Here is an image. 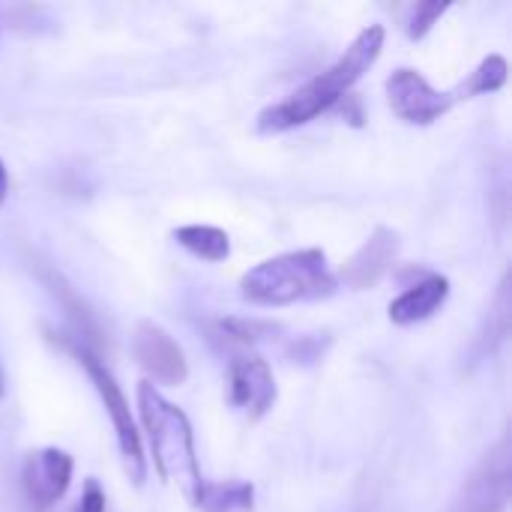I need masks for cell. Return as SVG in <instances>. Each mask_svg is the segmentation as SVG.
Segmentation results:
<instances>
[{
    "label": "cell",
    "mask_w": 512,
    "mask_h": 512,
    "mask_svg": "<svg viewBox=\"0 0 512 512\" xmlns=\"http://www.w3.org/2000/svg\"><path fill=\"white\" fill-rule=\"evenodd\" d=\"M69 483H72V456L69 453H63L57 447H45V450H36L27 456L24 492L39 510L54 507L66 495Z\"/></svg>",
    "instance_id": "obj_9"
},
{
    "label": "cell",
    "mask_w": 512,
    "mask_h": 512,
    "mask_svg": "<svg viewBox=\"0 0 512 512\" xmlns=\"http://www.w3.org/2000/svg\"><path fill=\"white\" fill-rule=\"evenodd\" d=\"M228 399L249 420H261L276 402V381L261 357H240L228 372Z\"/></svg>",
    "instance_id": "obj_8"
},
{
    "label": "cell",
    "mask_w": 512,
    "mask_h": 512,
    "mask_svg": "<svg viewBox=\"0 0 512 512\" xmlns=\"http://www.w3.org/2000/svg\"><path fill=\"white\" fill-rule=\"evenodd\" d=\"M512 483V450L510 435L498 441L492 453L480 462V468L468 477L462 498H459V512H504L510 501Z\"/></svg>",
    "instance_id": "obj_5"
},
{
    "label": "cell",
    "mask_w": 512,
    "mask_h": 512,
    "mask_svg": "<svg viewBox=\"0 0 512 512\" xmlns=\"http://www.w3.org/2000/svg\"><path fill=\"white\" fill-rule=\"evenodd\" d=\"M387 99L405 123L429 126L453 108L456 93L435 90L417 69H396L387 78Z\"/></svg>",
    "instance_id": "obj_6"
},
{
    "label": "cell",
    "mask_w": 512,
    "mask_h": 512,
    "mask_svg": "<svg viewBox=\"0 0 512 512\" xmlns=\"http://www.w3.org/2000/svg\"><path fill=\"white\" fill-rule=\"evenodd\" d=\"M507 84V60L501 57V54H489L480 66H477V72L468 78V84H462V96L468 99V96H477V93H495V90H501Z\"/></svg>",
    "instance_id": "obj_14"
},
{
    "label": "cell",
    "mask_w": 512,
    "mask_h": 512,
    "mask_svg": "<svg viewBox=\"0 0 512 512\" xmlns=\"http://www.w3.org/2000/svg\"><path fill=\"white\" fill-rule=\"evenodd\" d=\"M240 288L255 306H291L330 297L336 279L327 270V255L321 249H300L261 261L240 279Z\"/></svg>",
    "instance_id": "obj_3"
},
{
    "label": "cell",
    "mask_w": 512,
    "mask_h": 512,
    "mask_svg": "<svg viewBox=\"0 0 512 512\" xmlns=\"http://www.w3.org/2000/svg\"><path fill=\"white\" fill-rule=\"evenodd\" d=\"M138 411H141L156 474L165 483L177 486L180 495L195 507L207 480L201 477L189 417L177 405H171L150 381L138 384Z\"/></svg>",
    "instance_id": "obj_2"
},
{
    "label": "cell",
    "mask_w": 512,
    "mask_h": 512,
    "mask_svg": "<svg viewBox=\"0 0 512 512\" xmlns=\"http://www.w3.org/2000/svg\"><path fill=\"white\" fill-rule=\"evenodd\" d=\"M3 393H6V387H3V369H0V399H3Z\"/></svg>",
    "instance_id": "obj_18"
},
{
    "label": "cell",
    "mask_w": 512,
    "mask_h": 512,
    "mask_svg": "<svg viewBox=\"0 0 512 512\" xmlns=\"http://www.w3.org/2000/svg\"><path fill=\"white\" fill-rule=\"evenodd\" d=\"M6 192H9V174H6V165L0 159V204L6 201Z\"/></svg>",
    "instance_id": "obj_17"
},
{
    "label": "cell",
    "mask_w": 512,
    "mask_h": 512,
    "mask_svg": "<svg viewBox=\"0 0 512 512\" xmlns=\"http://www.w3.org/2000/svg\"><path fill=\"white\" fill-rule=\"evenodd\" d=\"M447 294H450V282L444 276H426L423 282L411 285L408 291H402L390 303V321L402 324V327L426 321V318H432L444 306Z\"/></svg>",
    "instance_id": "obj_11"
},
{
    "label": "cell",
    "mask_w": 512,
    "mask_h": 512,
    "mask_svg": "<svg viewBox=\"0 0 512 512\" xmlns=\"http://www.w3.org/2000/svg\"><path fill=\"white\" fill-rule=\"evenodd\" d=\"M132 354L138 360V366L165 387H180L189 378V363L183 348L168 336V330H162L153 321H144L135 327L132 336Z\"/></svg>",
    "instance_id": "obj_7"
},
{
    "label": "cell",
    "mask_w": 512,
    "mask_h": 512,
    "mask_svg": "<svg viewBox=\"0 0 512 512\" xmlns=\"http://www.w3.org/2000/svg\"><path fill=\"white\" fill-rule=\"evenodd\" d=\"M450 9V3H441V0H423V3H414L411 6V15H408V36L411 39H423L432 24Z\"/></svg>",
    "instance_id": "obj_15"
},
{
    "label": "cell",
    "mask_w": 512,
    "mask_h": 512,
    "mask_svg": "<svg viewBox=\"0 0 512 512\" xmlns=\"http://www.w3.org/2000/svg\"><path fill=\"white\" fill-rule=\"evenodd\" d=\"M174 240L189 249L192 255L204 258V261H225L231 255V240L222 228L213 225H183L174 231Z\"/></svg>",
    "instance_id": "obj_13"
},
{
    "label": "cell",
    "mask_w": 512,
    "mask_h": 512,
    "mask_svg": "<svg viewBox=\"0 0 512 512\" xmlns=\"http://www.w3.org/2000/svg\"><path fill=\"white\" fill-rule=\"evenodd\" d=\"M255 501V489L249 483L240 480H228V483H204L201 498L195 504V510L204 512H252Z\"/></svg>",
    "instance_id": "obj_12"
},
{
    "label": "cell",
    "mask_w": 512,
    "mask_h": 512,
    "mask_svg": "<svg viewBox=\"0 0 512 512\" xmlns=\"http://www.w3.org/2000/svg\"><path fill=\"white\" fill-rule=\"evenodd\" d=\"M69 351L78 357V363L87 369L96 393L102 396V405L114 423V435H117V444H120V453H123V465H126V474L135 486L144 483L147 477V459H144V450H141V435L135 429V420H132V411H129V402L120 390V384L114 381V375L108 372V366L90 354L87 348H78V345H69Z\"/></svg>",
    "instance_id": "obj_4"
},
{
    "label": "cell",
    "mask_w": 512,
    "mask_h": 512,
    "mask_svg": "<svg viewBox=\"0 0 512 512\" xmlns=\"http://www.w3.org/2000/svg\"><path fill=\"white\" fill-rule=\"evenodd\" d=\"M384 39H387V33L381 24H369L366 30H360V36L351 42V48L330 69H324L321 75L306 81L285 102L264 108L258 117V129L261 132H288L294 126L315 120L327 108H333L375 66V60L381 57Z\"/></svg>",
    "instance_id": "obj_1"
},
{
    "label": "cell",
    "mask_w": 512,
    "mask_h": 512,
    "mask_svg": "<svg viewBox=\"0 0 512 512\" xmlns=\"http://www.w3.org/2000/svg\"><path fill=\"white\" fill-rule=\"evenodd\" d=\"M78 512H105V495H102V489H99L93 480L84 486V495H81V510Z\"/></svg>",
    "instance_id": "obj_16"
},
{
    "label": "cell",
    "mask_w": 512,
    "mask_h": 512,
    "mask_svg": "<svg viewBox=\"0 0 512 512\" xmlns=\"http://www.w3.org/2000/svg\"><path fill=\"white\" fill-rule=\"evenodd\" d=\"M399 252V237L390 228H375V234L357 249V255L342 267V279L351 288H372L390 270Z\"/></svg>",
    "instance_id": "obj_10"
}]
</instances>
